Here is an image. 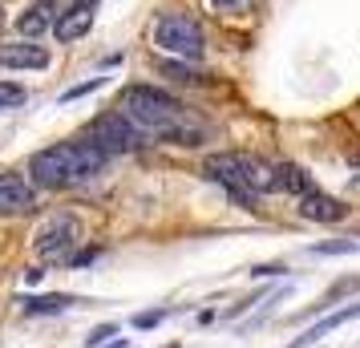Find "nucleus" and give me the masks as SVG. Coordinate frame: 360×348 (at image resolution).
Masks as SVG:
<instances>
[{
    "label": "nucleus",
    "instance_id": "f257e3e1",
    "mask_svg": "<svg viewBox=\"0 0 360 348\" xmlns=\"http://www.w3.org/2000/svg\"><path fill=\"white\" fill-rule=\"evenodd\" d=\"M117 110L146 138H162V142H179V146H198V138H202V130L186 114V105L154 85H126L117 94Z\"/></svg>",
    "mask_w": 360,
    "mask_h": 348
},
{
    "label": "nucleus",
    "instance_id": "f03ea898",
    "mask_svg": "<svg viewBox=\"0 0 360 348\" xmlns=\"http://www.w3.org/2000/svg\"><path fill=\"white\" fill-rule=\"evenodd\" d=\"M110 162V154L94 142V138H82V142H57V146L37 150L29 158V179L41 191H69V186L85 183L101 174V166Z\"/></svg>",
    "mask_w": 360,
    "mask_h": 348
},
{
    "label": "nucleus",
    "instance_id": "7ed1b4c3",
    "mask_svg": "<svg viewBox=\"0 0 360 348\" xmlns=\"http://www.w3.org/2000/svg\"><path fill=\"white\" fill-rule=\"evenodd\" d=\"M154 45L174 61H198L207 53V37L191 13H162L154 20Z\"/></svg>",
    "mask_w": 360,
    "mask_h": 348
},
{
    "label": "nucleus",
    "instance_id": "20e7f679",
    "mask_svg": "<svg viewBox=\"0 0 360 348\" xmlns=\"http://www.w3.org/2000/svg\"><path fill=\"white\" fill-rule=\"evenodd\" d=\"M89 138H94L105 154H130V150H142L150 142L122 110H105V114L94 117V122H89Z\"/></svg>",
    "mask_w": 360,
    "mask_h": 348
},
{
    "label": "nucleus",
    "instance_id": "39448f33",
    "mask_svg": "<svg viewBox=\"0 0 360 348\" xmlns=\"http://www.w3.org/2000/svg\"><path fill=\"white\" fill-rule=\"evenodd\" d=\"M82 243V223L73 215H53L41 231H37V255L41 259H73V247Z\"/></svg>",
    "mask_w": 360,
    "mask_h": 348
},
{
    "label": "nucleus",
    "instance_id": "423d86ee",
    "mask_svg": "<svg viewBox=\"0 0 360 348\" xmlns=\"http://www.w3.org/2000/svg\"><path fill=\"white\" fill-rule=\"evenodd\" d=\"M37 207V186L29 174H0V215H29Z\"/></svg>",
    "mask_w": 360,
    "mask_h": 348
},
{
    "label": "nucleus",
    "instance_id": "0eeeda50",
    "mask_svg": "<svg viewBox=\"0 0 360 348\" xmlns=\"http://www.w3.org/2000/svg\"><path fill=\"white\" fill-rule=\"evenodd\" d=\"M0 65L4 69H45L49 65V49L33 45L29 37L25 41H8V45H0Z\"/></svg>",
    "mask_w": 360,
    "mask_h": 348
},
{
    "label": "nucleus",
    "instance_id": "6e6552de",
    "mask_svg": "<svg viewBox=\"0 0 360 348\" xmlns=\"http://www.w3.org/2000/svg\"><path fill=\"white\" fill-rule=\"evenodd\" d=\"M89 29H94V4H69L65 13L57 17V25H53V33H57V41H61V45L82 41Z\"/></svg>",
    "mask_w": 360,
    "mask_h": 348
},
{
    "label": "nucleus",
    "instance_id": "1a4fd4ad",
    "mask_svg": "<svg viewBox=\"0 0 360 348\" xmlns=\"http://www.w3.org/2000/svg\"><path fill=\"white\" fill-rule=\"evenodd\" d=\"M300 215L308 219V223H340V219H348V207L340 199L324 195V191H308L300 199Z\"/></svg>",
    "mask_w": 360,
    "mask_h": 348
},
{
    "label": "nucleus",
    "instance_id": "9d476101",
    "mask_svg": "<svg viewBox=\"0 0 360 348\" xmlns=\"http://www.w3.org/2000/svg\"><path fill=\"white\" fill-rule=\"evenodd\" d=\"M57 17H61V13H57V0H33V4L17 17V29H20V37H29V41H33L37 33L53 29Z\"/></svg>",
    "mask_w": 360,
    "mask_h": 348
},
{
    "label": "nucleus",
    "instance_id": "9b49d317",
    "mask_svg": "<svg viewBox=\"0 0 360 348\" xmlns=\"http://www.w3.org/2000/svg\"><path fill=\"white\" fill-rule=\"evenodd\" d=\"M360 316V304H348V308H340V312H332V316H324L316 328H308V336H300L292 348H308V344H316V340H324L328 332H336L340 324H348V320H356Z\"/></svg>",
    "mask_w": 360,
    "mask_h": 348
},
{
    "label": "nucleus",
    "instance_id": "f8f14e48",
    "mask_svg": "<svg viewBox=\"0 0 360 348\" xmlns=\"http://www.w3.org/2000/svg\"><path fill=\"white\" fill-rule=\"evenodd\" d=\"M279 191H283V195H295V199H304V195L316 191V186H311V179L300 170V166L279 162Z\"/></svg>",
    "mask_w": 360,
    "mask_h": 348
},
{
    "label": "nucleus",
    "instance_id": "ddd939ff",
    "mask_svg": "<svg viewBox=\"0 0 360 348\" xmlns=\"http://www.w3.org/2000/svg\"><path fill=\"white\" fill-rule=\"evenodd\" d=\"M69 304H73V296H65V292H57V296H25V299H20V308H25V316H49V312H65Z\"/></svg>",
    "mask_w": 360,
    "mask_h": 348
},
{
    "label": "nucleus",
    "instance_id": "4468645a",
    "mask_svg": "<svg viewBox=\"0 0 360 348\" xmlns=\"http://www.w3.org/2000/svg\"><path fill=\"white\" fill-rule=\"evenodd\" d=\"M25 101H29L25 85H17V82H0V110H17V105H25Z\"/></svg>",
    "mask_w": 360,
    "mask_h": 348
},
{
    "label": "nucleus",
    "instance_id": "2eb2a0df",
    "mask_svg": "<svg viewBox=\"0 0 360 348\" xmlns=\"http://www.w3.org/2000/svg\"><path fill=\"white\" fill-rule=\"evenodd\" d=\"M311 255H352L356 239H328V243H311Z\"/></svg>",
    "mask_w": 360,
    "mask_h": 348
},
{
    "label": "nucleus",
    "instance_id": "dca6fc26",
    "mask_svg": "<svg viewBox=\"0 0 360 348\" xmlns=\"http://www.w3.org/2000/svg\"><path fill=\"white\" fill-rule=\"evenodd\" d=\"M105 85V77H89V82H82V85H73L65 94V101H73V98H82V94H94V89H101Z\"/></svg>",
    "mask_w": 360,
    "mask_h": 348
},
{
    "label": "nucleus",
    "instance_id": "f3484780",
    "mask_svg": "<svg viewBox=\"0 0 360 348\" xmlns=\"http://www.w3.org/2000/svg\"><path fill=\"white\" fill-rule=\"evenodd\" d=\"M251 0H214V8L219 13H239V8H247Z\"/></svg>",
    "mask_w": 360,
    "mask_h": 348
},
{
    "label": "nucleus",
    "instance_id": "a211bd4d",
    "mask_svg": "<svg viewBox=\"0 0 360 348\" xmlns=\"http://www.w3.org/2000/svg\"><path fill=\"white\" fill-rule=\"evenodd\" d=\"M251 276H255V280H259V276H283V267L279 264H255L251 267Z\"/></svg>",
    "mask_w": 360,
    "mask_h": 348
},
{
    "label": "nucleus",
    "instance_id": "6ab92c4d",
    "mask_svg": "<svg viewBox=\"0 0 360 348\" xmlns=\"http://www.w3.org/2000/svg\"><path fill=\"white\" fill-rule=\"evenodd\" d=\"M162 316H166V312H142L138 320H134V324H138V328H154V324H158Z\"/></svg>",
    "mask_w": 360,
    "mask_h": 348
},
{
    "label": "nucleus",
    "instance_id": "aec40b11",
    "mask_svg": "<svg viewBox=\"0 0 360 348\" xmlns=\"http://www.w3.org/2000/svg\"><path fill=\"white\" fill-rule=\"evenodd\" d=\"M105 336H114V324H101V328L94 332V336H89V348H98L101 340H105Z\"/></svg>",
    "mask_w": 360,
    "mask_h": 348
},
{
    "label": "nucleus",
    "instance_id": "412c9836",
    "mask_svg": "<svg viewBox=\"0 0 360 348\" xmlns=\"http://www.w3.org/2000/svg\"><path fill=\"white\" fill-rule=\"evenodd\" d=\"M69 4H94V8H98V0H69Z\"/></svg>",
    "mask_w": 360,
    "mask_h": 348
},
{
    "label": "nucleus",
    "instance_id": "4be33fe9",
    "mask_svg": "<svg viewBox=\"0 0 360 348\" xmlns=\"http://www.w3.org/2000/svg\"><path fill=\"white\" fill-rule=\"evenodd\" d=\"M352 166H356V170H360V150H356V154H352Z\"/></svg>",
    "mask_w": 360,
    "mask_h": 348
}]
</instances>
